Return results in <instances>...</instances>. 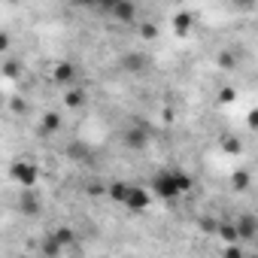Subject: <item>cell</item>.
<instances>
[{
	"label": "cell",
	"instance_id": "cell-1",
	"mask_svg": "<svg viewBox=\"0 0 258 258\" xmlns=\"http://www.w3.org/2000/svg\"><path fill=\"white\" fill-rule=\"evenodd\" d=\"M195 188V179L179 167H164L149 179V195L161 201H179Z\"/></svg>",
	"mask_w": 258,
	"mask_h": 258
},
{
	"label": "cell",
	"instance_id": "cell-2",
	"mask_svg": "<svg viewBox=\"0 0 258 258\" xmlns=\"http://www.w3.org/2000/svg\"><path fill=\"white\" fill-rule=\"evenodd\" d=\"M149 140H152V127L146 124V118H131V121L121 127V146L131 149V152L146 149Z\"/></svg>",
	"mask_w": 258,
	"mask_h": 258
},
{
	"label": "cell",
	"instance_id": "cell-3",
	"mask_svg": "<svg viewBox=\"0 0 258 258\" xmlns=\"http://www.w3.org/2000/svg\"><path fill=\"white\" fill-rule=\"evenodd\" d=\"M10 179L16 185H22V191L25 188H37V182H40V164L34 158H16L10 164Z\"/></svg>",
	"mask_w": 258,
	"mask_h": 258
},
{
	"label": "cell",
	"instance_id": "cell-4",
	"mask_svg": "<svg viewBox=\"0 0 258 258\" xmlns=\"http://www.w3.org/2000/svg\"><path fill=\"white\" fill-rule=\"evenodd\" d=\"M103 13H109L112 22H121V25H134L137 22V4H131V0H112V4L103 7Z\"/></svg>",
	"mask_w": 258,
	"mask_h": 258
},
{
	"label": "cell",
	"instance_id": "cell-5",
	"mask_svg": "<svg viewBox=\"0 0 258 258\" xmlns=\"http://www.w3.org/2000/svg\"><path fill=\"white\" fill-rule=\"evenodd\" d=\"M149 204H152L149 188H143V185H127V195H124V201H121L124 210H131V213H146Z\"/></svg>",
	"mask_w": 258,
	"mask_h": 258
},
{
	"label": "cell",
	"instance_id": "cell-6",
	"mask_svg": "<svg viewBox=\"0 0 258 258\" xmlns=\"http://www.w3.org/2000/svg\"><path fill=\"white\" fill-rule=\"evenodd\" d=\"M16 210L22 216H40L43 213V198L37 195V188H25L19 198H16Z\"/></svg>",
	"mask_w": 258,
	"mask_h": 258
},
{
	"label": "cell",
	"instance_id": "cell-7",
	"mask_svg": "<svg viewBox=\"0 0 258 258\" xmlns=\"http://www.w3.org/2000/svg\"><path fill=\"white\" fill-rule=\"evenodd\" d=\"M234 228H237L240 243H249V240H255V234H258V219H255L252 213H243V216L234 219Z\"/></svg>",
	"mask_w": 258,
	"mask_h": 258
},
{
	"label": "cell",
	"instance_id": "cell-8",
	"mask_svg": "<svg viewBox=\"0 0 258 258\" xmlns=\"http://www.w3.org/2000/svg\"><path fill=\"white\" fill-rule=\"evenodd\" d=\"M52 82L70 88V85L76 82V64H70V61H55V64H52Z\"/></svg>",
	"mask_w": 258,
	"mask_h": 258
},
{
	"label": "cell",
	"instance_id": "cell-9",
	"mask_svg": "<svg viewBox=\"0 0 258 258\" xmlns=\"http://www.w3.org/2000/svg\"><path fill=\"white\" fill-rule=\"evenodd\" d=\"M149 67V58L143 55V52H127L124 58H121V70L124 73H143Z\"/></svg>",
	"mask_w": 258,
	"mask_h": 258
},
{
	"label": "cell",
	"instance_id": "cell-10",
	"mask_svg": "<svg viewBox=\"0 0 258 258\" xmlns=\"http://www.w3.org/2000/svg\"><path fill=\"white\" fill-rule=\"evenodd\" d=\"M49 237L58 243V249L64 252V249H70V246H76V231L70 228V225H64V228H55V231H49Z\"/></svg>",
	"mask_w": 258,
	"mask_h": 258
},
{
	"label": "cell",
	"instance_id": "cell-11",
	"mask_svg": "<svg viewBox=\"0 0 258 258\" xmlns=\"http://www.w3.org/2000/svg\"><path fill=\"white\" fill-rule=\"evenodd\" d=\"M216 234H219V240H222L225 246H231V243H240V237H237V228H234V219H222V222H216Z\"/></svg>",
	"mask_w": 258,
	"mask_h": 258
},
{
	"label": "cell",
	"instance_id": "cell-12",
	"mask_svg": "<svg viewBox=\"0 0 258 258\" xmlns=\"http://www.w3.org/2000/svg\"><path fill=\"white\" fill-rule=\"evenodd\" d=\"M191 25H195V16H191L188 10H179V13L173 16V31H176V37H185V34L191 31Z\"/></svg>",
	"mask_w": 258,
	"mask_h": 258
},
{
	"label": "cell",
	"instance_id": "cell-13",
	"mask_svg": "<svg viewBox=\"0 0 258 258\" xmlns=\"http://www.w3.org/2000/svg\"><path fill=\"white\" fill-rule=\"evenodd\" d=\"M40 131H43V134H58V131H61V115H58V112H46V115L40 118Z\"/></svg>",
	"mask_w": 258,
	"mask_h": 258
},
{
	"label": "cell",
	"instance_id": "cell-14",
	"mask_svg": "<svg viewBox=\"0 0 258 258\" xmlns=\"http://www.w3.org/2000/svg\"><path fill=\"white\" fill-rule=\"evenodd\" d=\"M85 103V88H67L64 91V106L67 109H79Z\"/></svg>",
	"mask_w": 258,
	"mask_h": 258
},
{
	"label": "cell",
	"instance_id": "cell-15",
	"mask_svg": "<svg viewBox=\"0 0 258 258\" xmlns=\"http://www.w3.org/2000/svg\"><path fill=\"white\" fill-rule=\"evenodd\" d=\"M40 252H43V258H61V255H64V252L58 249V243H55V240H52L49 234H46V237L40 240Z\"/></svg>",
	"mask_w": 258,
	"mask_h": 258
},
{
	"label": "cell",
	"instance_id": "cell-16",
	"mask_svg": "<svg viewBox=\"0 0 258 258\" xmlns=\"http://www.w3.org/2000/svg\"><path fill=\"white\" fill-rule=\"evenodd\" d=\"M127 185H131V182H109V185H106V195H109L115 204H121L124 195H127Z\"/></svg>",
	"mask_w": 258,
	"mask_h": 258
},
{
	"label": "cell",
	"instance_id": "cell-17",
	"mask_svg": "<svg viewBox=\"0 0 258 258\" xmlns=\"http://www.w3.org/2000/svg\"><path fill=\"white\" fill-rule=\"evenodd\" d=\"M22 70H25L22 61H7V64H4V76H10V79H19Z\"/></svg>",
	"mask_w": 258,
	"mask_h": 258
},
{
	"label": "cell",
	"instance_id": "cell-18",
	"mask_svg": "<svg viewBox=\"0 0 258 258\" xmlns=\"http://www.w3.org/2000/svg\"><path fill=\"white\" fill-rule=\"evenodd\" d=\"M137 31H140V37H143V40H155V37H158V28H155L152 22H146V25H137Z\"/></svg>",
	"mask_w": 258,
	"mask_h": 258
},
{
	"label": "cell",
	"instance_id": "cell-19",
	"mask_svg": "<svg viewBox=\"0 0 258 258\" xmlns=\"http://www.w3.org/2000/svg\"><path fill=\"white\" fill-rule=\"evenodd\" d=\"M231 185H234V188H246V185H249V173H246V170H237V173L231 176Z\"/></svg>",
	"mask_w": 258,
	"mask_h": 258
},
{
	"label": "cell",
	"instance_id": "cell-20",
	"mask_svg": "<svg viewBox=\"0 0 258 258\" xmlns=\"http://www.w3.org/2000/svg\"><path fill=\"white\" fill-rule=\"evenodd\" d=\"M67 152H70V158H88V149H85L82 143H70Z\"/></svg>",
	"mask_w": 258,
	"mask_h": 258
},
{
	"label": "cell",
	"instance_id": "cell-21",
	"mask_svg": "<svg viewBox=\"0 0 258 258\" xmlns=\"http://www.w3.org/2000/svg\"><path fill=\"white\" fill-rule=\"evenodd\" d=\"M10 49H13V37L7 31H0V55H7Z\"/></svg>",
	"mask_w": 258,
	"mask_h": 258
},
{
	"label": "cell",
	"instance_id": "cell-22",
	"mask_svg": "<svg viewBox=\"0 0 258 258\" xmlns=\"http://www.w3.org/2000/svg\"><path fill=\"white\" fill-rule=\"evenodd\" d=\"M225 258H243V249H240V243H231V246H225Z\"/></svg>",
	"mask_w": 258,
	"mask_h": 258
},
{
	"label": "cell",
	"instance_id": "cell-23",
	"mask_svg": "<svg viewBox=\"0 0 258 258\" xmlns=\"http://www.w3.org/2000/svg\"><path fill=\"white\" fill-rule=\"evenodd\" d=\"M219 61H222V67H234V64H237V55H234V52H222Z\"/></svg>",
	"mask_w": 258,
	"mask_h": 258
},
{
	"label": "cell",
	"instance_id": "cell-24",
	"mask_svg": "<svg viewBox=\"0 0 258 258\" xmlns=\"http://www.w3.org/2000/svg\"><path fill=\"white\" fill-rule=\"evenodd\" d=\"M225 152H240V140H228V146H225Z\"/></svg>",
	"mask_w": 258,
	"mask_h": 258
},
{
	"label": "cell",
	"instance_id": "cell-25",
	"mask_svg": "<svg viewBox=\"0 0 258 258\" xmlns=\"http://www.w3.org/2000/svg\"><path fill=\"white\" fill-rule=\"evenodd\" d=\"M231 97H237V91H234V88H225V91H222V100H231Z\"/></svg>",
	"mask_w": 258,
	"mask_h": 258
},
{
	"label": "cell",
	"instance_id": "cell-26",
	"mask_svg": "<svg viewBox=\"0 0 258 258\" xmlns=\"http://www.w3.org/2000/svg\"><path fill=\"white\" fill-rule=\"evenodd\" d=\"M19 258H31V255H19Z\"/></svg>",
	"mask_w": 258,
	"mask_h": 258
}]
</instances>
